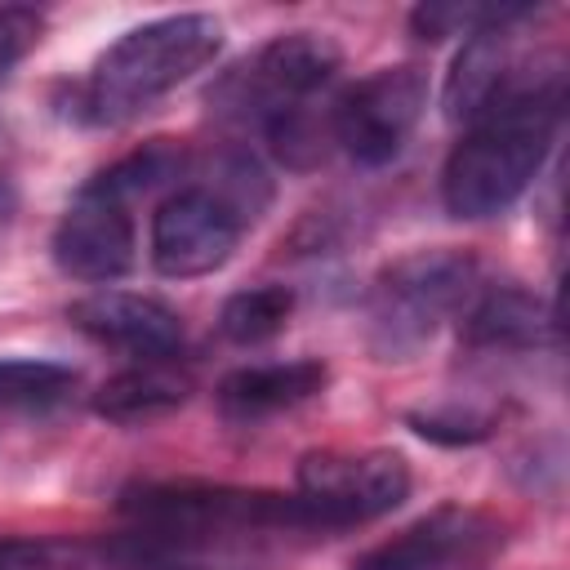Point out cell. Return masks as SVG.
<instances>
[{
	"label": "cell",
	"mask_w": 570,
	"mask_h": 570,
	"mask_svg": "<svg viewBox=\"0 0 570 570\" xmlns=\"http://www.w3.org/2000/svg\"><path fill=\"white\" fill-rule=\"evenodd\" d=\"M566 107L561 62L525 67L454 142L441 169V200L454 218H494L539 178Z\"/></svg>",
	"instance_id": "6da1fadb"
},
{
	"label": "cell",
	"mask_w": 570,
	"mask_h": 570,
	"mask_svg": "<svg viewBox=\"0 0 570 570\" xmlns=\"http://www.w3.org/2000/svg\"><path fill=\"white\" fill-rule=\"evenodd\" d=\"M223 49V27L209 13H169L107 45L80 89V111L94 125H125L156 98L205 71Z\"/></svg>",
	"instance_id": "7a4b0ae2"
},
{
	"label": "cell",
	"mask_w": 570,
	"mask_h": 570,
	"mask_svg": "<svg viewBox=\"0 0 570 570\" xmlns=\"http://www.w3.org/2000/svg\"><path fill=\"white\" fill-rule=\"evenodd\" d=\"M120 512L142 530L178 534V539H214V534H258V530H325L316 512L298 494L276 490H240L209 481H147L120 494Z\"/></svg>",
	"instance_id": "3957f363"
},
{
	"label": "cell",
	"mask_w": 570,
	"mask_h": 570,
	"mask_svg": "<svg viewBox=\"0 0 570 570\" xmlns=\"http://www.w3.org/2000/svg\"><path fill=\"white\" fill-rule=\"evenodd\" d=\"M476 294V258L463 249H419L392 263L370 294V347L379 361H410Z\"/></svg>",
	"instance_id": "277c9868"
},
{
	"label": "cell",
	"mask_w": 570,
	"mask_h": 570,
	"mask_svg": "<svg viewBox=\"0 0 570 570\" xmlns=\"http://www.w3.org/2000/svg\"><path fill=\"white\" fill-rule=\"evenodd\" d=\"M343 53L321 31H285L272 36L254 58L232 67L214 89L209 102L240 125L272 129L298 111H312V98L334 85Z\"/></svg>",
	"instance_id": "5b68a950"
},
{
	"label": "cell",
	"mask_w": 570,
	"mask_h": 570,
	"mask_svg": "<svg viewBox=\"0 0 570 570\" xmlns=\"http://www.w3.org/2000/svg\"><path fill=\"white\" fill-rule=\"evenodd\" d=\"M428 107V80L419 67H379L330 107V142H338L356 165L379 169L396 160Z\"/></svg>",
	"instance_id": "8992f818"
},
{
	"label": "cell",
	"mask_w": 570,
	"mask_h": 570,
	"mask_svg": "<svg viewBox=\"0 0 570 570\" xmlns=\"http://www.w3.org/2000/svg\"><path fill=\"white\" fill-rule=\"evenodd\" d=\"M294 481V494L334 530L401 508L410 494V463L392 450H312L298 459Z\"/></svg>",
	"instance_id": "52a82bcc"
},
{
	"label": "cell",
	"mask_w": 570,
	"mask_h": 570,
	"mask_svg": "<svg viewBox=\"0 0 570 570\" xmlns=\"http://www.w3.org/2000/svg\"><path fill=\"white\" fill-rule=\"evenodd\" d=\"M245 214L218 187H178L151 214V263L169 281H191L218 272L236 240Z\"/></svg>",
	"instance_id": "ba28073f"
},
{
	"label": "cell",
	"mask_w": 570,
	"mask_h": 570,
	"mask_svg": "<svg viewBox=\"0 0 570 570\" xmlns=\"http://www.w3.org/2000/svg\"><path fill=\"white\" fill-rule=\"evenodd\" d=\"M503 548V525L476 508H432L401 534L374 543L352 570H476Z\"/></svg>",
	"instance_id": "9c48e42d"
},
{
	"label": "cell",
	"mask_w": 570,
	"mask_h": 570,
	"mask_svg": "<svg viewBox=\"0 0 570 570\" xmlns=\"http://www.w3.org/2000/svg\"><path fill=\"white\" fill-rule=\"evenodd\" d=\"M134 258H138V232H134L129 205L85 183L53 227V263L76 281L107 285L125 276Z\"/></svg>",
	"instance_id": "30bf717a"
},
{
	"label": "cell",
	"mask_w": 570,
	"mask_h": 570,
	"mask_svg": "<svg viewBox=\"0 0 570 570\" xmlns=\"http://www.w3.org/2000/svg\"><path fill=\"white\" fill-rule=\"evenodd\" d=\"M71 325L94 343H107L134 361H174L183 347V321L174 307L129 289H98L67 307Z\"/></svg>",
	"instance_id": "8fae6325"
},
{
	"label": "cell",
	"mask_w": 570,
	"mask_h": 570,
	"mask_svg": "<svg viewBox=\"0 0 570 570\" xmlns=\"http://www.w3.org/2000/svg\"><path fill=\"white\" fill-rule=\"evenodd\" d=\"M512 27L517 22H499V27H481V31L463 36V49L454 53V62L445 71V89H441V107H445L450 125H472L525 71L517 58Z\"/></svg>",
	"instance_id": "7c38bea8"
},
{
	"label": "cell",
	"mask_w": 570,
	"mask_h": 570,
	"mask_svg": "<svg viewBox=\"0 0 570 570\" xmlns=\"http://www.w3.org/2000/svg\"><path fill=\"white\" fill-rule=\"evenodd\" d=\"M459 338L476 352H530L557 338V321L539 294L521 285H490L468 298Z\"/></svg>",
	"instance_id": "4fadbf2b"
},
{
	"label": "cell",
	"mask_w": 570,
	"mask_h": 570,
	"mask_svg": "<svg viewBox=\"0 0 570 570\" xmlns=\"http://www.w3.org/2000/svg\"><path fill=\"white\" fill-rule=\"evenodd\" d=\"M330 383L325 361H272V365H245L232 370L218 383V414L227 423H263L272 414H285L312 396H321Z\"/></svg>",
	"instance_id": "5bb4252c"
},
{
	"label": "cell",
	"mask_w": 570,
	"mask_h": 570,
	"mask_svg": "<svg viewBox=\"0 0 570 570\" xmlns=\"http://www.w3.org/2000/svg\"><path fill=\"white\" fill-rule=\"evenodd\" d=\"M191 392H196V383L178 361H134L129 370L111 374L94 392V414L107 423L134 428V423L174 414L178 405H187Z\"/></svg>",
	"instance_id": "9a60e30c"
},
{
	"label": "cell",
	"mask_w": 570,
	"mask_h": 570,
	"mask_svg": "<svg viewBox=\"0 0 570 570\" xmlns=\"http://www.w3.org/2000/svg\"><path fill=\"white\" fill-rule=\"evenodd\" d=\"M294 316V289L289 285H249V289H236L223 312H218V334L236 347H258L267 338H276Z\"/></svg>",
	"instance_id": "2e32d148"
},
{
	"label": "cell",
	"mask_w": 570,
	"mask_h": 570,
	"mask_svg": "<svg viewBox=\"0 0 570 570\" xmlns=\"http://www.w3.org/2000/svg\"><path fill=\"white\" fill-rule=\"evenodd\" d=\"M76 370L45 356H0V401L18 410H53L71 396Z\"/></svg>",
	"instance_id": "e0dca14e"
},
{
	"label": "cell",
	"mask_w": 570,
	"mask_h": 570,
	"mask_svg": "<svg viewBox=\"0 0 570 570\" xmlns=\"http://www.w3.org/2000/svg\"><path fill=\"white\" fill-rule=\"evenodd\" d=\"M534 13H539L534 4H454V0H436V4H419L410 13V27L423 40H445V36H472V31L499 27V22H525Z\"/></svg>",
	"instance_id": "ac0fdd59"
},
{
	"label": "cell",
	"mask_w": 570,
	"mask_h": 570,
	"mask_svg": "<svg viewBox=\"0 0 570 570\" xmlns=\"http://www.w3.org/2000/svg\"><path fill=\"white\" fill-rule=\"evenodd\" d=\"M0 570H98V552L76 539H0Z\"/></svg>",
	"instance_id": "d6986e66"
},
{
	"label": "cell",
	"mask_w": 570,
	"mask_h": 570,
	"mask_svg": "<svg viewBox=\"0 0 570 570\" xmlns=\"http://www.w3.org/2000/svg\"><path fill=\"white\" fill-rule=\"evenodd\" d=\"M45 36V13L27 4H4L0 9V76L13 71Z\"/></svg>",
	"instance_id": "ffe728a7"
},
{
	"label": "cell",
	"mask_w": 570,
	"mask_h": 570,
	"mask_svg": "<svg viewBox=\"0 0 570 570\" xmlns=\"http://www.w3.org/2000/svg\"><path fill=\"white\" fill-rule=\"evenodd\" d=\"M410 428L428 441H445V445H468V441H481L490 432L485 419L476 414H445V410H432V414H410Z\"/></svg>",
	"instance_id": "44dd1931"
}]
</instances>
